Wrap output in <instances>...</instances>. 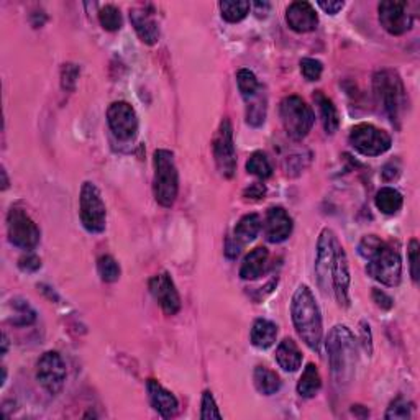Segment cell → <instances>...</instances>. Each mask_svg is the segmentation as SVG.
<instances>
[{
	"label": "cell",
	"instance_id": "obj_1",
	"mask_svg": "<svg viewBox=\"0 0 420 420\" xmlns=\"http://www.w3.org/2000/svg\"><path fill=\"white\" fill-rule=\"evenodd\" d=\"M327 353L335 386L345 389L353 380L356 366L355 336L345 325H335L327 336Z\"/></svg>",
	"mask_w": 420,
	"mask_h": 420
},
{
	"label": "cell",
	"instance_id": "obj_2",
	"mask_svg": "<svg viewBox=\"0 0 420 420\" xmlns=\"http://www.w3.org/2000/svg\"><path fill=\"white\" fill-rule=\"evenodd\" d=\"M291 315L294 329L300 336V340L309 346L310 350L319 351L320 341H322V315L317 300L305 284L295 289L291 300Z\"/></svg>",
	"mask_w": 420,
	"mask_h": 420
},
{
	"label": "cell",
	"instance_id": "obj_3",
	"mask_svg": "<svg viewBox=\"0 0 420 420\" xmlns=\"http://www.w3.org/2000/svg\"><path fill=\"white\" fill-rule=\"evenodd\" d=\"M373 89L391 122L401 120V113L406 107V89L397 72L392 69L378 71L373 77Z\"/></svg>",
	"mask_w": 420,
	"mask_h": 420
},
{
	"label": "cell",
	"instance_id": "obj_4",
	"mask_svg": "<svg viewBox=\"0 0 420 420\" xmlns=\"http://www.w3.org/2000/svg\"><path fill=\"white\" fill-rule=\"evenodd\" d=\"M179 191V174L174 163V154L169 149L154 152L153 193L159 205H174Z\"/></svg>",
	"mask_w": 420,
	"mask_h": 420
},
{
	"label": "cell",
	"instance_id": "obj_5",
	"mask_svg": "<svg viewBox=\"0 0 420 420\" xmlns=\"http://www.w3.org/2000/svg\"><path fill=\"white\" fill-rule=\"evenodd\" d=\"M279 113H281L284 130L293 140L305 138L314 127L315 115L312 108L297 96L284 97L279 106Z\"/></svg>",
	"mask_w": 420,
	"mask_h": 420
},
{
	"label": "cell",
	"instance_id": "obj_6",
	"mask_svg": "<svg viewBox=\"0 0 420 420\" xmlns=\"http://www.w3.org/2000/svg\"><path fill=\"white\" fill-rule=\"evenodd\" d=\"M368 276L389 288H396L402 278V259L397 250L382 243V246L368 259Z\"/></svg>",
	"mask_w": 420,
	"mask_h": 420
},
{
	"label": "cell",
	"instance_id": "obj_7",
	"mask_svg": "<svg viewBox=\"0 0 420 420\" xmlns=\"http://www.w3.org/2000/svg\"><path fill=\"white\" fill-rule=\"evenodd\" d=\"M81 222L87 232L101 233L107 225V210L101 191L94 183L82 184L81 188Z\"/></svg>",
	"mask_w": 420,
	"mask_h": 420
},
{
	"label": "cell",
	"instance_id": "obj_8",
	"mask_svg": "<svg viewBox=\"0 0 420 420\" xmlns=\"http://www.w3.org/2000/svg\"><path fill=\"white\" fill-rule=\"evenodd\" d=\"M8 240L22 250H33L40 242V228L32 217L20 207H12L7 215Z\"/></svg>",
	"mask_w": 420,
	"mask_h": 420
},
{
	"label": "cell",
	"instance_id": "obj_9",
	"mask_svg": "<svg viewBox=\"0 0 420 420\" xmlns=\"http://www.w3.org/2000/svg\"><path fill=\"white\" fill-rule=\"evenodd\" d=\"M350 143L358 153L365 157H380L391 148L392 140L385 130H380L371 123H360L351 128Z\"/></svg>",
	"mask_w": 420,
	"mask_h": 420
},
{
	"label": "cell",
	"instance_id": "obj_10",
	"mask_svg": "<svg viewBox=\"0 0 420 420\" xmlns=\"http://www.w3.org/2000/svg\"><path fill=\"white\" fill-rule=\"evenodd\" d=\"M340 242L336 240L335 233L330 228H324L317 242V259H315V274L317 283L327 294L331 289V268H334L336 250Z\"/></svg>",
	"mask_w": 420,
	"mask_h": 420
},
{
	"label": "cell",
	"instance_id": "obj_11",
	"mask_svg": "<svg viewBox=\"0 0 420 420\" xmlns=\"http://www.w3.org/2000/svg\"><path fill=\"white\" fill-rule=\"evenodd\" d=\"M214 158L220 174L224 178H233L237 171V152L233 143V128L228 118H224L220 123L214 138Z\"/></svg>",
	"mask_w": 420,
	"mask_h": 420
},
{
	"label": "cell",
	"instance_id": "obj_12",
	"mask_svg": "<svg viewBox=\"0 0 420 420\" xmlns=\"http://www.w3.org/2000/svg\"><path fill=\"white\" fill-rule=\"evenodd\" d=\"M36 380L50 394H59L66 381V365L58 351H46L36 365Z\"/></svg>",
	"mask_w": 420,
	"mask_h": 420
},
{
	"label": "cell",
	"instance_id": "obj_13",
	"mask_svg": "<svg viewBox=\"0 0 420 420\" xmlns=\"http://www.w3.org/2000/svg\"><path fill=\"white\" fill-rule=\"evenodd\" d=\"M107 122L117 140L130 142L137 137L138 117L135 108L128 102H113L107 110Z\"/></svg>",
	"mask_w": 420,
	"mask_h": 420
},
{
	"label": "cell",
	"instance_id": "obj_14",
	"mask_svg": "<svg viewBox=\"0 0 420 420\" xmlns=\"http://www.w3.org/2000/svg\"><path fill=\"white\" fill-rule=\"evenodd\" d=\"M380 12V23L389 35L399 36L407 33L412 28V17L407 12L406 2H396V0H385L378 5Z\"/></svg>",
	"mask_w": 420,
	"mask_h": 420
},
{
	"label": "cell",
	"instance_id": "obj_15",
	"mask_svg": "<svg viewBox=\"0 0 420 420\" xmlns=\"http://www.w3.org/2000/svg\"><path fill=\"white\" fill-rule=\"evenodd\" d=\"M149 293L157 299L159 307L163 309L166 315H176L181 310V297L178 289L174 286V281L168 273L157 274L149 279Z\"/></svg>",
	"mask_w": 420,
	"mask_h": 420
},
{
	"label": "cell",
	"instance_id": "obj_16",
	"mask_svg": "<svg viewBox=\"0 0 420 420\" xmlns=\"http://www.w3.org/2000/svg\"><path fill=\"white\" fill-rule=\"evenodd\" d=\"M331 289L335 291L336 300H339L341 307H348L350 268H348V258H346V253L341 245L339 246V250H336L335 263H334V268H331Z\"/></svg>",
	"mask_w": 420,
	"mask_h": 420
},
{
	"label": "cell",
	"instance_id": "obj_17",
	"mask_svg": "<svg viewBox=\"0 0 420 420\" xmlns=\"http://www.w3.org/2000/svg\"><path fill=\"white\" fill-rule=\"evenodd\" d=\"M286 22L295 33H309L317 28L319 17L309 2H293L286 10Z\"/></svg>",
	"mask_w": 420,
	"mask_h": 420
},
{
	"label": "cell",
	"instance_id": "obj_18",
	"mask_svg": "<svg viewBox=\"0 0 420 420\" xmlns=\"http://www.w3.org/2000/svg\"><path fill=\"white\" fill-rule=\"evenodd\" d=\"M293 233V219L283 207H271L264 219V235L268 242L281 243Z\"/></svg>",
	"mask_w": 420,
	"mask_h": 420
},
{
	"label": "cell",
	"instance_id": "obj_19",
	"mask_svg": "<svg viewBox=\"0 0 420 420\" xmlns=\"http://www.w3.org/2000/svg\"><path fill=\"white\" fill-rule=\"evenodd\" d=\"M147 389H148L149 402H152L153 409L159 414V416H163L164 419L178 416L179 402L173 392H169L168 389H164L158 381L154 380H148Z\"/></svg>",
	"mask_w": 420,
	"mask_h": 420
},
{
	"label": "cell",
	"instance_id": "obj_20",
	"mask_svg": "<svg viewBox=\"0 0 420 420\" xmlns=\"http://www.w3.org/2000/svg\"><path fill=\"white\" fill-rule=\"evenodd\" d=\"M130 22L144 45L158 43L159 28L158 23L149 17V13L143 12V10H130Z\"/></svg>",
	"mask_w": 420,
	"mask_h": 420
},
{
	"label": "cell",
	"instance_id": "obj_21",
	"mask_svg": "<svg viewBox=\"0 0 420 420\" xmlns=\"http://www.w3.org/2000/svg\"><path fill=\"white\" fill-rule=\"evenodd\" d=\"M269 253L264 246H256L255 250L248 253L240 268L242 279H245V281H253V279L261 276L264 268H266Z\"/></svg>",
	"mask_w": 420,
	"mask_h": 420
},
{
	"label": "cell",
	"instance_id": "obj_22",
	"mask_svg": "<svg viewBox=\"0 0 420 420\" xmlns=\"http://www.w3.org/2000/svg\"><path fill=\"white\" fill-rule=\"evenodd\" d=\"M276 361L284 371H297L302 365V353H300L297 344L291 339H284L276 348Z\"/></svg>",
	"mask_w": 420,
	"mask_h": 420
},
{
	"label": "cell",
	"instance_id": "obj_23",
	"mask_svg": "<svg viewBox=\"0 0 420 420\" xmlns=\"http://www.w3.org/2000/svg\"><path fill=\"white\" fill-rule=\"evenodd\" d=\"M278 336V327L274 325L271 320L258 319L251 327V344L256 348H269Z\"/></svg>",
	"mask_w": 420,
	"mask_h": 420
},
{
	"label": "cell",
	"instance_id": "obj_24",
	"mask_svg": "<svg viewBox=\"0 0 420 420\" xmlns=\"http://www.w3.org/2000/svg\"><path fill=\"white\" fill-rule=\"evenodd\" d=\"M320 386H322V378H320L317 366H315L314 363H309L297 382L299 396L305 399L315 397L320 391Z\"/></svg>",
	"mask_w": 420,
	"mask_h": 420
},
{
	"label": "cell",
	"instance_id": "obj_25",
	"mask_svg": "<svg viewBox=\"0 0 420 420\" xmlns=\"http://www.w3.org/2000/svg\"><path fill=\"white\" fill-rule=\"evenodd\" d=\"M314 101L319 106L320 117H322L325 132L329 135H334L336 132V128H339V125H340L339 112H336L334 102H331L329 97H325L320 91L315 92Z\"/></svg>",
	"mask_w": 420,
	"mask_h": 420
},
{
	"label": "cell",
	"instance_id": "obj_26",
	"mask_svg": "<svg viewBox=\"0 0 420 420\" xmlns=\"http://www.w3.org/2000/svg\"><path fill=\"white\" fill-rule=\"evenodd\" d=\"M261 230V219H259L258 214H246L242 217L240 222H238L235 230H233V238L242 245L245 243L255 240L256 235Z\"/></svg>",
	"mask_w": 420,
	"mask_h": 420
},
{
	"label": "cell",
	"instance_id": "obj_27",
	"mask_svg": "<svg viewBox=\"0 0 420 420\" xmlns=\"http://www.w3.org/2000/svg\"><path fill=\"white\" fill-rule=\"evenodd\" d=\"M253 381H255L256 389L264 396H273L281 389V380L276 373L268 370L266 366H256L253 373Z\"/></svg>",
	"mask_w": 420,
	"mask_h": 420
},
{
	"label": "cell",
	"instance_id": "obj_28",
	"mask_svg": "<svg viewBox=\"0 0 420 420\" xmlns=\"http://www.w3.org/2000/svg\"><path fill=\"white\" fill-rule=\"evenodd\" d=\"M375 202H376V207L382 212V214L394 215L402 209L404 199H402V194L399 193L397 189L382 188L378 191Z\"/></svg>",
	"mask_w": 420,
	"mask_h": 420
},
{
	"label": "cell",
	"instance_id": "obj_29",
	"mask_svg": "<svg viewBox=\"0 0 420 420\" xmlns=\"http://www.w3.org/2000/svg\"><path fill=\"white\" fill-rule=\"evenodd\" d=\"M219 7L222 12V18L230 23H237L246 17L251 8V4L245 2V0H237V2L235 0H224V2L219 4Z\"/></svg>",
	"mask_w": 420,
	"mask_h": 420
},
{
	"label": "cell",
	"instance_id": "obj_30",
	"mask_svg": "<svg viewBox=\"0 0 420 420\" xmlns=\"http://www.w3.org/2000/svg\"><path fill=\"white\" fill-rule=\"evenodd\" d=\"M237 84L245 101H250L261 91L255 72H251L250 69H240L237 72Z\"/></svg>",
	"mask_w": 420,
	"mask_h": 420
},
{
	"label": "cell",
	"instance_id": "obj_31",
	"mask_svg": "<svg viewBox=\"0 0 420 420\" xmlns=\"http://www.w3.org/2000/svg\"><path fill=\"white\" fill-rule=\"evenodd\" d=\"M261 92V91H259ZM246 122L251 127H259L264 122L266 117V98L261 97V94L255 96L250 101H246Z\"/></svg>",
	"mask_w": 420,
	"mask_h": 420
},
{
	"label": "cell",
	"instance_id": "obj_32",
	"mask_svg": "<svg viewBox=\"0 0 420 420\" xmlns=\"http://www.w3.org/2000/svg\"><path fill=\"white\" fill-rule=\"evenodd\" d=\"M246 171L259 179H268L273 174L271 163L263 152H255L246 161Z\"/></svg>",
	"mask_w": 420,
	"mask_h": 420
},
{
	"label": "cell",
	"instance_id": "obj_33",
	"mask_svg": "<svg viewBox=\"0 0 420 420\" xmlns=\"http://www.w3.org/2000/svg\"><path fill=\"white\" fill-rule=\"evenodd\" d=\"M98 276L103 283H115L120 278V266L110 255H103L97 261Z\"/></svg>",
	"mask_w": 420,
	"mask_h": 420
},
{
	"label": "cell",
	"instance_id": "obj_34",
	"mask_svg": "<svg viewBox=\"0 0 420 420\" xmlns=\"http://www.w3.org/2000/svg\"><path fill=\"white\" fill-rule=\"evenodd\" d=\"M98 22H101L102 28L107 30V32H117V30L122 28L123 23L120 10L113 7V5H106L98 12Z\"/></svg>",
	"mask_w": 420,
	"mask_h": 420
},
{
	"label": "cell",
	"instance_id": "obj_35",
	"mask_svg": "<svg viewBox=\"0 0 420 420\" xmlns=\"http://www.w3.org/2000/svg\"><path fill=\"white\" fill-rule=\"evenodd\" d=\"M13 324L15 325H30L35 322L36 314L23 300H13Z\"/></svg>",
	"mask_w": 420,
	"mask_h": 420
},
{
	"label": "cell",
	"instance_id": "obj_36",
	"mask_svg": "<svg viewBox=\"0 0 420 420\" xmlns=\"http://www.w3.org/2000/svg\"><path fill=\"white\" fill-rule=\"evenodd\" d=\"M387 420H407L411 419V404L404 397H396L387 407V412L385 416Z\"/></svg>",
	"mask_w": 420,
	"mask_h": 420
},
{
	"label": "cell",
	"instance_id": "obj_37",
	"mask_svg": "<svg viewBox=\"0 0 420 420\" xmlns=\"http://www.w3.org/2000/svg\"><path fill=\"white\" fill-rule=\"evenodd\" d=\"M200 419L202 420H220L222 414L219 412V407H217V402L214 396H212L210 391H205L202 394V409H200Z\"/></svg>",
	"mask_w": 420,
	"mask_h": 420
},
{
	"label": "cell",
	"instance_id": "obj_38",
	"mask_svg": "<svg viewBox=\"0 0 420 420\" xmlns=\"http://www.w3.org/2000/svg\"><path fill=\"white\" fill-rule=\"evenodd\" d=\"M300 72H302V76L310 82L319 81L320 76H322V72H324V64L320 63L319 59L304 58L302 61H300Z\"/></svg>",
	"mask_w": 420,
	"mask_h": 420
},
{
	"label": "cell",
	"instance_id": "obj_39",
	"mask_svg": "<svg viewBox=\"0 0 420 420\" xmlns=\"http://www.w3.org/2000/svg\"><path fill=\"white\" fill-rule=\"evenodd\" d=\"M382 240H380V238L375 237V235H368L363 238V240L360 242V245H358V253L366 259H370L375 253L380 250V248L382 246Z\"/></svg>",
	"mask_w": 420,
	"mask_h": 420
},
{
	"label": "cell",
	"instance_id": "obj_40",
	"mask_svg": "<svg viewBox=\"0 0 420 420\" xmlns=\"http://www.w3.org/2000/svg\"><path fill=\"white\" fill-rule=\"evenodd\" d=\"M409 263H411V276L414 283H419L420 278V245L419 242L414 238L409 243Z\"/></svg>",
	"mask_w": 420,
	"mask_h": 420
},
{
	"label": "cell",
	"instance_id": "obj_41",
	"mask_svg": "<svg viewBox=\"0 0 420 420\" xmlns=\"http://www.w3.org/2000/svg\"><path fill=\"white\" fill-rule=\"evenodd\" d=\"M77 76H79V69L74 64H64L63 67V79H61V82H63V89L66 91H72L76 87V79Z\"/></svg>",
	"mask_w": 420,
	"mask_h": 420
},
{
	"label": "cell",
	"instance_id": "obj_42",
	"mask_svg": "<svg viewBox=\"0 0 420 420\" xmlns=\"http://www.w3.org/2000/svg\"><path fill=\"white\" fill-rule=\"evenodd\" d=\"M18 266H20V269H23V271L33 273V271H36V269H40L41 259L36 255H27V256L20 258Z\"/></svg>",
	"mask_w": 420,
	"mask_h": 420
},
{
	"label": "cell",
	"instance_id": "obj_43",
	"mask_svg": "<svg viewBox=\"0 0 420 420\" xmlns=\"http://www.w3.org/2000/svg\"><path fill=\"white\" fill-rule=\"evenodd\" d=\"M373 300H375L378 307H381V309L387 310L392 307V299L389 297L386 293H382L381 289H375V291H373Z\"/></svg>",
	"mask_w": 420,
	"mask_h": 420
},
{
	"label": "cell",
	"instance_id": "obj_44",
	"mask_svg": "<svg viewBox=\"0 0 420 420\" xmlns=\"http://www.w3.org/2000/svg\"><path fill=\"white\" fill-rule=\"evenodd\" d=\"M264 194H266V188H264V186L259 184V183L251 184L250 188L245 189V193H243V195L248 197V199H255V200L263 199Z\"/></svg>",
	"mask_w": 420,
	"mask_h": 420
},
{
	"label": "cell",
	"instance_id": "obj_45",
	"mask_svg": "<svg viewBox=\"0 0 420 420\" xmlns=\"http://www.w3.org/2000/svg\"><path fill=\"white\" fill-rule=\"evenodd\" d=\"M242 248H243V245L242 243H238L235 238L233 237H228L227 238V243H225V255L228 256V258H237L238 255H240V251H242Z\"/></svg>",
	"mask_w": 420,
	"mask_h": 420
},
{
	"label": "cell",
	"instance_id": "obj_46",
	"mask_svg": "<svg viewBox=\"0 0 420 420\" xmlns=\"http://www.w3.org/2000/svg\"><path fill=\"white\" fill-rule=\"evenodd\" d=\"M317 5H319L320 8L324 10L325 13H329V15H336V13L340 12L341 8L345 7V2H340V0H335V2H330V0H329V2H319Z\"/></svg>",
	"mask_w": 420,
	"mask_h": 420
},
{
	"label": "cell",
	"instance_id": "obj_47",
	"mask_svg": "<svg viewBox=\"0 0 420 420\" xmlns=\"http://www.w3.org/2000/svg\"><path fill=\"white\" fill-rule=\"evenodd\" d=\"M361 339H363V345H365V350L368 353L373 351V344H371V330L370 325L366 322H361Z\"/></svg>",
	"mask_w": 420,
	"mask_h": 420
},
{
	"label": "cell",
	"instance_id": "obj_48",
	"mask_svg": "<svg viewBox=\"0 0 420 420\" xmlns=\"http://www.w3.org/2000/svg\"><path fill=\"white\" fill-rule=\"evenodd\" d=\"M253 10H255V13L258 15V17H264L269 12V8H271V5H269L268 2H255L251 4Z\"/></svg>",
	"mask_w": 420,
	"mask_h": 420
},
{
	"label": "cell",
	"instance_id": "obj_49",
	"mask_svg": "<svg viewBox=\"0 0 420 420\" xmlns=\"http://www.w3.org/2000/svg\"><path fill=\"white\" fill-rule=\"evenodd\" d=\"M2 179H4V184H2V189L5 191L8 188V179H7V173H5V169H2Z\"/></svg>",
	"mask_w": 420,
	"mask_h": 420
},
{
	"label": "cell",
	"instance_id": "obj_50",
	"mask_svg": "<svg viewBox=\"0 0 420 420\" xmlns=\"http://www.w3.org/2000/svg\"><path fill=\"white\" fill-rule=\"evenodd\" d=\"M2 345H4V350H2V353L5 355V353H7V336H5V335H4V341H2Z\"/></svg>",
	"mask_w": 420,
	"mask_h": 420
}]
</instances>
